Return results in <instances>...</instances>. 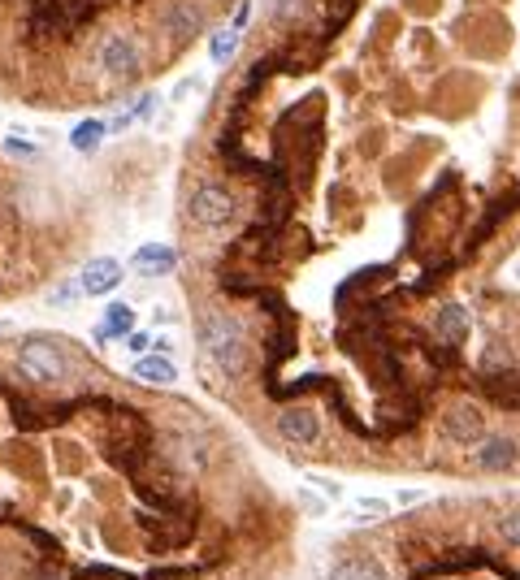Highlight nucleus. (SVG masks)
Segmentation results:
<instances>
[{
    "label": "nucleus",
    "mask_w": 520,
    "mask_h": 580,
    "mask_svg": "<svg viewBox=\"0 0 520 580\" xmlns=\"http://www.w3.org/2000/svg\"><path fill=\"white\" fill-rule=\"evenodd\" d=\"M18 368H22V377L39 381V386H52V381L65 377V368H70V364H65V351L57 347V342L26 338L18 347Z\"/></svg>",
    "instance_id": "nucleus-2"
},
{
    "label": "nucleus",
    "mask_w": 520,
    "mask_h": 580,
    "mask_svg": "<svg viewBox=\"0 0 520 580\" xmlns=\"http://www.w3.org/2000/svg\"><path fill=\"white\" fill-rule=\"evenodd\" d=\"M438 433L451 446H477L481 438H486V420H481V412L473 403H451L438 420Z\"/></svg>",
    "instance_id": "nucleus-4"
},
{
    "label": "nucleus",
    "mask_w": 520,
    "mask_h": 580,
    "mask_svg": "<svg viewBox=\"0 0 520 580\" xmlns=\"http://www.w3.org/2000/svg\"><path fill=\"white\" fill-rule=\"evenodd\" d=\"M78 295H83V282H61L57 290H52V303H57V308H74Z\"/></svg>",
    "instance_id": "nucleus-18"
},
{
    "label": "nucleus",
    "mask_w": 520,
    "mask_h": 580,
    "mask_svg": "<svg viewBox=\"0 0 520 580\" xmlns=\"http://www.w3.org/2000/svg\"><path fill=\"white\" fill-rule=\"evenodd\" d=\"M499 537L507 546H520V511H507V516L499 520Z\"/></svg>",
    "instance_id": "nucleus-17"
},
{
    "label": "nucleus",
    "mask_w": 520,
    "mask_h": 580,
    "mask_svg": "<svg viewBox=\"0 0 520 580\" xmlns=\"http://www.w3.org/2000/svg\"><path fill=\"white\" fill-rule=\"evenodd\" d=\"M135 329V308L130 303H109L104 321L96 325V342H109V338H126Z\"/></svg>",
    "instance_id": "nucleus-12"
},
{
    "label": "nucleus",
    "mask_w": 520,
    "mask_h": 580,
    "mask_svg": "<svg viewBox=\"0 0 520 580\" xmlns=\"http://www.w3.org/2000/svg\"><path fill=\"white\" fill-rule=\"evenodd\" d=\"M100 65L109 70L113 78H130L139 70V48H135V39H126V35H109L100 44Z\"/></svg>",
    "instance_id": "nucleus-7"
},
{
    "label": "nucleus",
    "mask_w": 520,
    "mask_h": 580,
    "mask_svg": "<svg viewBox=\"0 0 520 580\" xmlns=\"http://www.w3.org/2000/svg\"><path fill=\"white\" fill-rule=\"evenodd\" d=\"M200 347L208 351V360H213L221 373H230V377L247 373V360H252V355H247V334L234 316L204 312L200 316Z\"/></svg>",
    "instance_id": "nucleus-1"
},
{
    "label": "nucleus",
    "mask_w": 520,
    "mask_h": 580,
    "mask_svg": "<svg viewBox=\"0 0 520 580\" xmlns=\"http://www.w3.org/2000/svg\"><path fill=\"white\" fill-rule=\"evenodd\" d=\"M278 438H286L291 446H312L321 438V420L312 407H286V412H278Z\"/></svg>",
    "instance_id": "nucleus-6"
},
{
    "label": "nucleus",
    "mask_w": 520,
    "mask_h": 580,
    "mask_svg": "<svg viewBox=\"0 0 520 580\" xmlns=\"http://www.w3.org/2000/svg\"><path fill=\"white\" fill-rule=\"evenodd\" d=\"M516 455H520V446H516V438H507V433H486V438L473 446V464L481 472H507L516 464Z\"/></svg>",
    "instance_id": "nucleus-5"
},
{
    "label": "nucleus",
    "mask_w": 520,
    "mask_h": 580,
    "mask_svg": "<svg viewBox=\"0 0 520 580\" xmlns=\"http://www.w3.org/2000/svg\"><path fill=\"white\" fill-rule=\"evenodd\" d=\"M130 269L139 273V278H169V273L178 269V252L165 243H143L135 256H130Z\"/></svg>",
    "instance_id": "nucleus-8"
},
{
    "label": "nucleus",
    "mask_w": 520,
    "mask_h": 580,
    "mask_svg": "<svg viewBox=\"0 0 520 580\" xmlns=\"http://www.w3.org/2000/svg\"><path fill=\"white\" fill-rule=\"evenodd\" d=\"M434 329H438V338H442V342H451V347H460V342L468 338V312L460 308V303H442Z\"/></svg>",
    "instance_id": "nucleus-11"
},
{
    "label": "nucleus",
    "mask_w": 520,
    "mask_h": 580,
    "mask_svg": "<svg viewBox=\"0 0 520 580\" xmlns=\"http://www.w3.org/2000/svg\"><path fill=\"white\" fill-rule=\"evenodd\" d=\"M234 217H239V200H234V191L217 187V182L195 187V195H191V221H195V226L221 230V226H230Z\"/></svg>",
    "instance_id": "nucleus-3"
},
{
    "label": "nucleus",
    "mask_w": 520,
    "mask_h": 580,
    "mask_svg": "<svg viewBox=\"0 0 520 580\" xmlns=\"http://www.w3.org/2000/svg\"><path fill=\"white\" fill-rule=\"evenodd\" d=\"M161 18H165V26L174 35H195L204 26V13L195 9V5H187V0H174V5H165Z\"/></svg>",
    "instance_id": "nucleus-13"
},
{
    "label": "nucleus",
    "mask_w": 520,
    "mask_h": 580,
    "mask_svg": "<svg viewBox=\"0 0 520 580\" xmlns=\"http://www.w3.org/2000/svg\"><path fill=\"white\" fill-rule=\"evenodd\" d=\"M234 48H239V26H226V31L213 35V61L226 65L234 57Z\"/></svg>",
    "instance_id": "nucleus-16"
},
{
    "label": "nucleus",
    "mask_w": 520,
    "mask_h": 580,
    "mask_svg": "<svg viewBox=\"0 0 520 580\" xmlns=\"http://www.w3.org/2000/svg\"><path fill=\"white\" fill-rule=\"evenodd\" d=\"M130 377H139L143 386H174V381H178V364L169 360V355H161V351H148V355H135Z\"/></svg>",
    "instance_id": "nucleus-10"
},
{
    "label": "nucleus",
    "mask_w": 520,
    "mask_h": 580,
    "mask_svg": "<svg viewBox=\"0 0 520 580\" xmlns=\"http://www.w3.org/2000/svg\"><path fill=\"white\" fill-rule=\"evenodd\" d=\"M122 278H126V269L117 265L113 256H96V260H91V265L83 269V278H78V282H83V295L96 299V295H109V290L122 286Z\"/></svg>",
    "instance_id": "nucleus-9"
},
{
    "label": "nucleus",
    "mask_w": 520,
    "mask_h": 580,
    "mask_svg": "<svg viewBox=\"0 0 520 580\" xmlns=\"http://www.w3.org/2000/svg\"><path fill=\"white\" fill-rule=\"evenodd\" d=\"M360 520H382L386 516V511H390V503H386V498H360Z\"/></svg>",
    "instance_id": "nucleus-20"
},
{
    "label": "nucleus",
    "mask_w": 520,
    "mask_h": 580,
    "mask_svg": "<svg viewBox=\"0 0 520 580\" xmlns=\"http://www.w3.org/2000/svg\"><path fill=\"white\" fill-rule=\"evenodd\" d=\"M104 135H109V126H104V122H78L70 143H74L78 152H96L100 143H104Z\"/></svg>",
    "instance_id": "nucleus-15"
},
{
    "label": "nucleus",
    "mask_w": 520,
    "mask_h": 580,
    "mask_svg": "<svg viewBox=\"0 0 520 580\" xmlns=\"http://www.w3.org/2000/svg\"><path fill=\"white\" fill-rule=\"evenodd\" d=\"M5 148H9L13 156H39V152L31 148V143H18V139H9V143H5Z\"/></svg>",
    "instance_id": "nucleus-21"
},
{
    "label": "nucleus",
    "mask_w": 520,
    "mask_h": 580,
    "mask_svg": "<svg viewBox=\"0 0 520 580\" xmlns=\"http://www.w3.org/2000/svg\"><path fill=\"white\" fill-rule=\"evenodd\" d=\"M330 580H386V576H382V568H377L373 559L347 555V559H338L330 568Z\"/></svg>",
    "instance_id": "nucleus-14"
},
{
    "label": "nucleus",
    "mask_w": 520,
    "mask_h": 580,
    "mask_svg": "<svg viewBox=\"0 0 520 580\" xmlns=\"http://www.w3.org/2000/svg\"><path fill=\"white\" fill-rule=\"evenodd\" d=\"M126 347L135 351V355H148V351H156V338L148 334V329H130V334H126Z\"/></svg>",
    "instance_id": "nucleus-19"
}]
</instances>
